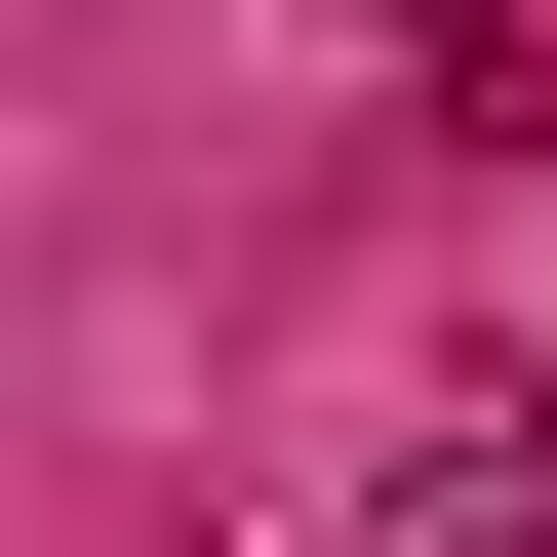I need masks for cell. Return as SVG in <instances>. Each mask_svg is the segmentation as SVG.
<instances>
[{
	"mask_svg": "<svg viewBox=\"0 0 557 557\" xmlns=\"http://www.w3.org/2000/svg\"><path fill=\"white\" fill-rule=\"evenodd\" d=\"M359 557H557V438H518V398H478V438H398V478H359Z\"/></svg>",
	"mask_w": 557,
	"mask_h": 557,
	"instance_id": "6da1fadb",
	"label": "cell"
},
{
	"mask_svg": "<svg viewBox=\"0 0 557 557\" xmlns=\"http://www.w3.org/2000/svg\"><path fill=\"white\" fill-rule=\"evenodd\" d=\"M359 40H478V0H359Z\"/></svg>",
	"mask_w": 557,
	"mask_h": 557,
	"instance_id": "7a4b0ae2",
	"label": "cell"
},
{
	"mask_svg": "<svg viewBox=\"0 0 557 557\" xmlns=\"http://www.w3.org/2000/svg\"><path fill=\"white\" fill-rule=\"evenodd\" d=\"M518 438H557V398H518Z\"/></svg>",
	"mask_w": 557,
	"mask_h": 557,
	"instance_id": "3957f363",
	"label": "cell"
}]
</instances>
